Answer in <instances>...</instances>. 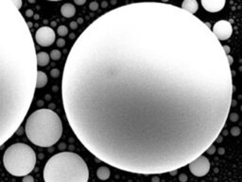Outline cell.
<instances>
[{"label":"cell","mask_w":242,"mask_h":182,"mask_svg":"<svg viewBox=\"0 0 242 182\" xmlns=\"http://www.w3.org/2000/svg\"><path fill=\"white\" fill-rule=\"evenodd\" d=\"M50 75L53 77V78H58L60 76V70L57 69V68H53V69L50 71Z\"/></svg>","instance_id":"cell-18"},{"label":"cell","mask_w":242,"mask_h":182,"mask_svg":"<svg viewBox=\"0 0 242 182\" xmlns=\"http://www.w3.org/2000/svg\"><path fill=\"white\" fill-rule=\"evenodd\" d=\"M223 49H224V51H225V53L228 55V53H230V48L229 47H227V46H223Z\"/></svg>","instance_id":"cell-29"},{"label":"cell","mask_w":242,"mask_h":182,"mask_svg":"<svg viewBox=\"0 0 242 182\" xmlns=\"http://www.w3.org/2000/svg\"><path fill=\"white\" fill-rule=\"evenodd\" d=\"M30 29L13 0H0V146L16 133L36 89L37 59Z\"/></svg>","instance_id":"cell-2"},{"label":"cell","mask_w":242,"mask_h":182,"mask_svg":"<svg viewBox=\"0 0 242 182\" xmlns=\"http://www.w3.org/2000/svg\"><path fill=\"white\" fill-rule=\"evenodd\" d=\"M225 0H201V5L209 13H217L224 8Z\"/></svg>","instance_id":"cell-9"},{"label":"cell","mask_w":242,"mask_h":182,"mask_svg":"<svg viewBox=\"0 0 242 182\" xmlns=\"http://www.w3.org/2000/svg\"><path fill=\"white\" fill-rule=\"evenodd\" d=\"M229 119L231 120L232 121H236L238 120V115L237 114H235V113H233V114H230L229 116Z\"/></svg>","instance_id":"cell-23"},{"label":"cell","mask_w":242,"mask_h":182,"mask_svg":"<svg viewBox=\"0 0 242 182\" xmlns=\"http://www.w3.org/2000/svg\"><path fill=\"white\" fill-rule=\"evenodd\" d=\"M179 179H180V181L181 182H185L186 181V179H187V176L185 175V174H181L180 175V177H179Z\"/></svg>","instance_id":"cell-27"},{"label":"cell","mask_w":242,"mask_h":182,"mask_svg":"<svg viewBox=\"0 0 242 182\" xmlns=\"http://www.w3.org/2000/svg\"><path fill=\"white\" fill-rule=\"evenodd\" d=\"M13 4H14V6L16 7L17 9L20 11V9H21L22 5H23V2H22V0H13Z\"/></svg>","instance_id":"cell-19"},{"label":"cell","mask_w":242,"mask_h":182,"mask_svg":"<svg viewBox=\"0 0 242 182\" xmlns=\"http://www.w3.org/2000/svg\"><path fill=\"white\" fill-rule=\"evenodd\" d=\"M36 59H37V65L40 66H46L49 64L50 61V56L49 54L45 51L39 52L36 55Z\"/></svg>","instance_id":"cell-12"},{"label":"cell","mask_w":242,"mask_h":182,"mask_svg":"<svg viewBox=\"0 0 242 182\" xmlns=\"http://www.w3.org/2000/svg\"><path fill=\"white\" fill-rule=\"evenodd\" d=\"M5 169L14 176H26L33 171L36 154L25 143H14L6 149L3 156Z\"/></svg>","instance_id":"cell-5"},{"label":"cell","mask_w":242,"mask_h":182,"mask_svg":"<svg viewBox=\"0 0 242 182\" xmlns=\"http://www.w3.org/2000/svg\"><path fill=\"white\" fill-rule=\"evenodd\" d=\"M51 25H52V26L54 27V26H55V25H56V23H55V22H52V23H51Z\"/></svg>","instance_id":"cell-35"},{"label":"cell","mask_w":242,"mask_h":182,"mask_svg":"<svg viewBox=\"0 0 242 182\" xmlns=\"http://www.w3.org/2000/svg\"><path fill=\"white\" fill-rule=\"evenodd\" d=\"M231 133H232V135L233 136H238V135L240 134V129L238 128V127H233L232 128V130H231Z\"/></svg>","instance_id":"cell-20"},{"label":"cell","mask_w":242,"mask_h":182,"mask_svg":"<svg viewBox=\"0 0 242 182\" xmlns=\"http://www.w3.org/2000/svg\"><path fill=\"white\" fill-rule=\"evenodd\" d=\"M70 38H71V39H74V38H75V34L71 33V34H70Z\"/></svg>","instance_id":"cell-34"},{"label":"cell","mask_w":242,"mask_h":182,"mask_svg":"<svg viewBox=\"0 0 242 182\" xmlns=\"http://www.w3.org/2000/svg\"><path fill=\"white\" fill-rule=\"evenodd\" d=\"M233 72L208 23L181 7L111 10L77 38L62 82L77 139L125 172L177 171L207 151L233 102Z\"/></svg>","instance_id":"cell-1"},{"label":"cell","mask_w":242,"mask_h":182,"mask_svg":"<svg viewBox=\"0 0 242 182\" xmlns=\"http://www.w3.org/2000/svg\"><path fill=\"white\" fill-rule=\"evenodd\" d=\"M89 9L91 11H97L98 9V3L96 1H93L89 4Z\"/></svg>","instance_id":"cell-17"},{"label":"cell","mask_w":242,"mask_h":182,"mask_svg":"<svg viewBox=\"0 0 242 182\" xmlns=\"http://www.w3.org/2000/svg\"><path fill=\"white\" fill-rule=\"evenodd\" d=\"M50 58L51 59H53V60H59V59H61V57H62V53H61V51L60 50H58V49H53L52 51L50 52Z\"/></svg>","instance_id":"cell-15"},{"label":"cell","mask_w":242,"mask_h":182,"mask_svg":"<svg viewBox=\"0 0 242 182\" xmlns=\"http://www.w3.org/2000/svg\"><path fill=\"white\" fill-rule=\"evenodd\" d=\"M70 28H71L72 30H76L77 28H78V23H77V21L71 22V23H70Z\"/></svg>","instance_id":"cell-25"},{"label":"cell","mask_w":242,"mask_h":182,"mask_svg":"<svg viewBox=\"0 0 242 182\" xmlns=\"http://www.w3.org/2000/svg\"><path fill=\"white\" fill-rule=\"evenodd\" d=\"M56 34L50 27H42L35 32V41L42 47H49L55 42Z\"/></svg>","instance_id":"cell-6"},{"label":"cell","mask_w":242,"mask_h":182,"mask_svg":"<svg viewBox=\"0 0 242 182\" xmlns=\"http://www.w3.org/2000/svg\"><path fill=\"white\" fill-rule=\"evenodd\" d=\"M23 182H34V178L33 176H31V175H26V176H24V178H23Z\"/></svg>","instance_id":"cell-21"},{"label":"cell","mask_w":242,"mask_h":182,"mask_svg":"<svg viewBox=\"0 0 242 182\" xmlns=\"http://www.w3.org/2000/svg\"><path fill=\"white\" fill-rule=\"evenodd\" d=\"M25 131L30 142L48 148L59 141L63 134V123L58 114L51 109H38L27 119Z\"/></svg>","instance_id":"cell-4"},{"label":"cell","mask_w":242,"mask_h":182,"mask_svg":"<svg viewBox=\"0 0 242 182\" xmlns=\"http://www.w3.org/2000/svg\"><path fill=\"white\" fill-rule=\"evenodd\" d=\"M77 23H79V24H82V23H83V19H82V18H79V19H78V21H77Z\"/></svg>","instance_id":"cell-31"},{"label":"cell","mask_w":242,"mask_h":182,"mask_svg":"<svg viewBox=\"0 0 242 182\" xmlns=\"http://www.w3.org/2000/svg\"><path fill=\"white\" fill-rule=\"evenodd\" d=\"M28 26H29V28L30 29V28L32 27V23H31V22H28Z\"/></svg>","instance_id":"cell-32"},{"label":"cell","mask_w":242,"mask_h":182,"mask_svg":"<svg viewBox=\"0 0 242 182\" xmlns=\"http://www.w3.org/2000/svg\"><path fill=\"white\" fill-rule=\"evenodd\" d=\"M64 45H65V41H64V38H60V39L57 40V46H58L59 48L64 47Z\"/></svg>","instance_id":"cell-22"},{"label":"cell","mask_w":242,"mask_h":182,"mask_svg":"<svg viewBox=\"0 0 242 182\" xmlns=\"http://www.w3.org/2000/svg\"><path fill=\"white\" fill-rule=\"evenodd\" d=\"M189 170L195 176H199V177L204 176L205 174H207L210 170L209 159L206 156L201 155L189 164Z\"/></svg>","instance_id":"cell-7"},{"label":"cell","mask_w":242,"mask_h":182,"mask_svg":"<svg viewBox=\"0 0 242 182\" xmlns=\"http://www.w3.org/2000/svg\"><path fill=\"white\" fill-rule=\"evenodd\" d=\"M213 33L219 41L229 39L233 33V27L229 21L219 20L213 27Z\"/></svg>","instance_id":"cell-8"},{"label":"cell","mask_w":242,"mask_h":182,"mask_svg":"<svg viewBox=\"0 0 242 182\" xmlns=\"http://www.w3.org/2000/svg\"><path fill=\"white\" fill-rule=\"evenodd\" d=\"M57 32L60 36H65L68 33V29L65 26H60L57 29Z\"/></svg>","instance_id":"cell-16"},{"label":"cell","mask_w":242,"mask_h":182,"mask_svg":"<svg viewBox=\"0 0 242 182\" xmlns=\"http://www.w3.org/2000/svg\"><path fill=\"white\" fill-rule=\"evenodd\" d=\"M43 174L45 182H88L89 170L78 154L61 152L47 160Z\"/></svg>","instance_id":"cell-3"},{"label":"cell","mask_w":242,"mask_h":182,"mask_svg":"<svg viewBox=\"0 0 242 182\" xmlns=\"http://www.w3.org/2000/svg\"><path fill=\"white\" fill-rule=\"evenodd\" d=\"M102 7H107V3L104 1V2H102Z\"/></svg>","instance_id":"cell-33"},{"label":"cell","mask_w":242,"mask_h":182,"mask_svg":"<svg viewBox=\"0 0 242 182\" xmlns=\"http://www.w3.org/2000/svg\"><path fill=\"white\" fill-rule=\"evenodd\" d=\"M241 110H242V107H241Z\"/></svg>","instance_id":"cell-36"},{"label":"cell","mask_w":242,"mask_h":182,"mask_svg":"<svg viewBox=\"0 0 242 182\" xmlns=\"http://www.w3.org/2000/svg\"><path fill=\"white\" fill-rule=\"evenodd\" d=\"M86 3V0H75V4L76 5H83Z\"/></svg>","instance_id":"cell-28"},{"label":"cell","mask_w":242,"mask_h":182,"mask_svg":"<svg viewBox=\"0 0 242 182\" xmlns=\"http://www.w3.org/2000/svg\"><path fill=\"white\" fill-rule=\"evenodd\" d=\"M152 181L153 182H159V181H160V179H159V177H158V176H153Z\"/></svg>","instance_id":"cell-30"},{"label":"cell","mask_w":242,"mask_h":182,"mask_svg":"<svg viewBox=\"0 0 242 182\" xmlns=\"http://www.w3.org/2000/svg\"><path fill=\"white\" fill-rule=\"evenodd\" d=\"M110 175H111V171L106 166L99 167L98 169V171H97V176L99 179H101V180H106V179H108V178L110 177Z\"/></svg>","instance_id":"cell-14"},{"label":"cell","mask_w":242,"mask_h":182,"mask_svg":"<svg viewBox=\"0 0 242 182\" xmlns=\"http://www.w3.org/2000/svg\"><path fill=\"white\" fill-rule=\"evenodd\" d=\"M181 8L191 14H195V13L199 9V4L196 0H184L182 3Z\"/></svg>","instance_id":"cell-10"},{"label":"cell","mask_w":242,"mask_h":182,"mask_svg":"<svg viewBox=\"0 0 242 182\" xmlns=\"http://www.w3.org/2000/svg\"><path fill=\"white\" fill-rule=\"evenodd\" d=\"M33 15V11L32 10H27L26 11V16H28V17H31Z\"/></svg>","instance_id":"cell-26"},{"label":"cell","mask_w":242,"mask_h":182,"mask_svg":"<svg viewBox=\"0 0 242 182\" xmlns=\"http://www.w3.org/2000/svg\"><path fill=\"white\" fill-rule=\"evenodd\" d=\"M47 81H48V79H47V74L39 70L37 72V79H36V88H42V87L46 86Z\"/></svg>","instance_id":"cell-13"},{"label":"cell","mask_w":242,"mask_h":182,"mask_svg":"<svg viewBox=\"0 0 242 182\" xmlns=\"http://www.w3.org/2000/svg\"><path fill=\"white\" fill-rule=\"evenodd\" d=\"M207 153L208 154H210V155H212V154H214L215 152H216V147H215V145H211L210 147L207 149Z\"/></svg>","instance_id":"cell-24"},{"label":"cell","mask_w":242,"mask_h":182,"mask_svg":"<svg viewBox=\"0 0 242 182\" xmlns=\"http://www.w3.org/2000/svg\"><path fill=\"white\" fill-rule=\"evenodd\" d=\"M61 13L66 18H71L75 15L76 13V8L74 7V5L71 3H65L62 6L61 8Z\"/></svg>","instance_id":"cell-11"}]
</instances>
